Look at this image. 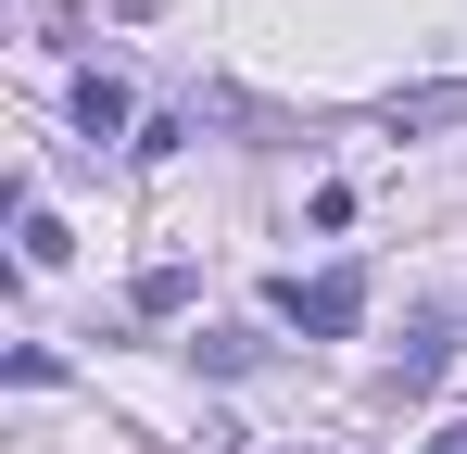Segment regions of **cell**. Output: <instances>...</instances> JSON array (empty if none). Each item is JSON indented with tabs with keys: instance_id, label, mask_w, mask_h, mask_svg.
Masks as SVG:
<instances>
[{
	"instance_id": "2",
	"label": "cell",
	"mask_w": 467,
	"mask_h": 454,
	"mask_svg": "<svg viewBox=\"0 0 467 454\" xmlns=\"http://www.w3.org/2000/svg\"><path fill=\"white\" fill-rule=\"evenodd\" d=\"M455 341H467V303H417V328H404V391H442V366H455Z\"/></svg>"
},
{
	"instance_id": "5",
	"label": "cell",
	"mask_w": 467,
	"mask_h": 454,
	"mask_svg": "<svg viewBox=\"0 0 467 454\" xmlns=\"http://www.w3.org/2000/svg\"><path fill=\"white\" fill-rule=\"evenodd\" d=\"M190 366H215V378H240V366H265V341H253V328H202V341H190Z\"/></svg>"
},
{
	"instance_id": "1",
	"label": "cell",
	"mask_w": 467,
	"mask_h": 454,
	"mask_svg": "<svg viewBox=\"0 0 467 454\" xmlns=\"http://www.w3.org/2000/svg\"><path fill=\"white\" fill-rule=\"evenodd\" d=\"M278 315L304 341H354L367 328V265H316V278H278Z\"/></svg>"
},
{
	"instance_id": "6",
	"label": "cell",
	"mask_w": 467,
	"mask_h": 454,
	"mask_svg": "<svg viewBox=\"0 0 467 454\" xmlns=\"http://www.w3.org/2000/svg\"><path fill=\"white\" fill-rule=\"evenodd\" d=\"M177 303H190V265H177V253H164V265H140V315H177Z\"/></svg>"
},
{
	"instance_id": "3",
	"label": "cell",
	"mask_w": 467,
	"mask_h": 454,
	"mask_svg": "<svg viewBox=\"0 0 467 454\" xmlns=\"http://www.w3.org/2000/svg\"><path fill=\"white\" fill-rule=\"evenodd\" d=\"M430 127H467V76H442V88H391V139H430Z\"/></svg>"
},
{
	"instance_id": "7",
	"label": "cell",
	"mask_w": 467,
	"mask_h": 454,
	"mask_svg": "<svg viewBox=\"0 0 467 454\" xmlns=\"http://www.w3.org/2000/svg\"><path fill=\"white\" fill-rule=\"evenodd\" d=\"M430 454H467V417H455V429H430Z\"/></svg>"
},
{
	"instance_id": "4",
	"label": "cell",
	"mask_w": 467,
	"mask_h": 454,
	"mask_svg": "<svg viewBox=\"0 0 467 454\" xmlns=\"http://www.w3.org/2000/svg\"><path fill=\"white\" fill-rule=\"evenodd\" d=\"M77 127L88 139H127V88L114 76H77Z\"/></svg>"
}]
</instances>
